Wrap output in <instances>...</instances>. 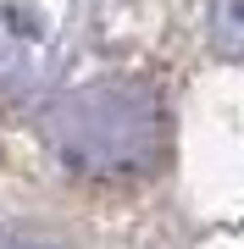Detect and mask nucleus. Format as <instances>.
I'll use <instances>...</instances> for the list:
<instances>
[{"label": "nucleus", "instance_id": "obj_1", "mask_svg": "<svg viewBox=\"0 0 244 249\" xmlns=\"http://www.w3.org/2000/svg\"><path fill=\"white\" fill-rule=\"evenodd\" d=\"M50 144L89 178H145L167 150V111L145 83L100 78L50 106Z\"/></svg>", "mask_w": 244, "mask_h": 249}, {"label": "nucleus", "instance_id": "obj_2", "mask_svg": "<svg viewBox=\"0 0 244 249\" xmlns=\"http://www.w3.org/2000/svg\"><path fill=\"white\" fill-rule=\"evenodd\" d=\"M239 6L244 0H217V17H211V34H217L222 55H239Z\"/></svg>", "mask_w": 244, "mask_h": 249}]
</instances>
